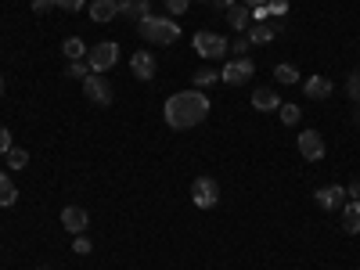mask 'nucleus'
<instances>
[{"label": "nucleus", "instance_id": "nucleus-17", "mask_svg": "<svg viewBox=\"0 0 360 270\" xmlns=\"http://www.w3.org/2000/svg\"><path fill=\"white\" fill-rule=\"evenodd\" d=\"M342 231L346 234H360V202H346L342 205Z\"/></svg>", "mask_w": 360, "mask_h": 270}, {"label": "nucleus", "instance_id": "nucleus-5", "mask_svg": "<svg viewBox=\"0 0 360 270\" xmlns=\"http://www.w3.org/2000/svg\"><path fill=\"white\" fill-rule=\"evenodd\" d=\"M191 202L198 209H213L220 202V184H217L213 176H198L195 184H191Z\"/></svg>", "mask_w": 360, "mask_h": 270}, {"label": "nucleus", "instance_id": "nucleus-35", "mask_svg": "<svg viewBox=\"0 0 360 270\" xmlns=\"http://www.w3.org/2000/svg\"><path fill=\"white\" fill-rule=\"evenodd\" d=\"M242 4H245V8H263L266 0H242Z\"/></svg>", "mask_w": 360, "mask_h": 270}, {"label": "nucleus", "instance_id": "nucleus-22", "mask_svg": "<svg viewBox=\"0 0 360 270\" xmlns=\"http://www.w3.org/2000/svg\"><path fill=\"white\" fill-rule=\"evenodd\" d=\"M4 159H8V169H25L29 166V152H25V148H11Z\"/></svg>", "mask_w": 360, "mask_h": 270}, {"label": "nucleus", "instance_id": "nucleus-11", "mask_svg": "<svg viewBox=\"0 0 360 270\" xmlns=\"http://www.w3.org/2000/svg\"><path fill=\"white\" fill-rule=\"evenodd\" d=\"M252 108H256V112H274V108H281L278 90H274V86H256V90H252Z\"/></svg>", "mask_w": 360, "mask_h": 270}, {"label": "nucleus", "instance_id": "nucleus-29", "mask_svg": "<svg viewBox=\"0 0 360 270\" xmlns=\"http://www.w3.org/2000/svg\"><path fill=\"white\" fill-rule=\"evenodd\" d=\"M11 148H15V144H11V130H8V127H0V155H8Z\"/></svg>", "mask_w": 360, "mask_h": 270}, {"label": "nucleus", "instance_id": "nucleus-1", "mask_svg": "<svg viewBox=\"0 0 360 270\" xmlns=\"http://www.w3.org/2000/svg\"><path fill=\"white\" fill-rule=\"evenodd\" d=\"M209 108L213 105H209V98L202 94V90H180V94L166 98L162 115H166V123L173 130H191V127H198V123L209 119Z\"/></svg>", "mask_w": 360, "mask_h": 270}, {"label": "nucleus", "instance_id": "nucleus-39", "mask_svg": "<svg viewBox=\"0 0 360 270\" xmlns=\"http://www.w3.org/2000/svg\"><path fill=\"white\" fill-rule=\"evenodd\" d=\"M202 4H209V0H202Z\"/></svg>", "mask_w": 360, "mask_h": 270}, {"label": "nucleus", "instance_id": "nucleus-9", "mask_svg": "<svg viewBox=\"0 0 360 270\" xmlns=\"http://www.w3.org/2000/svg\"><path fill=\"white\" fill-rule=\"evenodd\" d=\"M317 205L324 209V213H328V209H342V205H346V188H342V184L321 188V191H317Z\"/></svg>", "mask_w": 360, "mask_h": 270}, {"label": "nucleus", "instance_id": "nucleus-31", "mask_svg": "<svg viewBox=\"0 0 360 270\" xmlns=\"http://www.w3.org/2000/svg\"><path fill=\"white\" fill-rule=\"evenodd\" d=\"M86 4V0H54V8H62V11H79Z\"/></svg>", "mask_w": 360, "mask_h": 270}, {"label": "nucleus", "instance_id": "nucleus-28", "mask_svg": "<svg viewBox=\"0 0 360 270\" xmlns=\"http://www.w3.org/2000/svg\"><path fill=\"white\" fill-rule=\"evenodd\" d=\"M188 8H191V0H166V11L169 15H184Z\"/></svg>", "mask_w": 360, "mask_h": 270}, {"label": "nucleus", "instance_id": "nucleus-8", "mask_svg": "<svg viewBox=\"0 0 360 270\" xmlns=\"http://www.w3.org/2000/svg\"><path fill=\"white\" fill-rule=\"evenodd\" d=\"M295 144H299V155H303L307 162H321L324 152H328V144H324V137L317 130H303L295 137Z\"/></svg>", "mask_w": 360, "mask_h": 270}, {"label": "nucleus", "instance_id": "nucleus-6", "mask_svg": "<svg viewBox=\"0 0 360 270\" xmlns=\"http://www.w3.org/2000/svg\"><path fill=\"white\" fill-rule=\"evenodd\" d=\"M83 94H86V101H94L98 108H108V105H112V83L101 79L98 72H90V76L83 79Z\"/></svg>", "mask_w": 360, "mask_h": 270}, {"label": "nucleus", "instance_id": "nucleus-19", "mask_svg": "<svg viewBox=\"0 0 360 270\" xmlns=\"http://www.w3.org/2000/svg\"><path fill=\"white\" fill-rule=\"evenodd\" d=\"M18 202V188L11 184L8 173H0V209H11Z\"/></svg>", "mask_w": 360, "mask_h": 270}, {"label": "nucleus", "instance_id": "nucleus-24", "mask_svg": "<svg viewBox=\"0 0 360 270\" xmlns=\"http://www.w3.org/2000/svg\"><path fill=\"white\" fill-rule=\"evenodd\" d=\"M346 94H349L353 105H360V69L349 72V79H346Z\"/></svg>", "mask_w": 360, "mask_h": 270}, {"label": "nucleus", "instance_id": "nucleus-2", "mask_svg": "<svg viewBox=\"0 0 360 270\" xmlns=\"http://www.w3.org/2000/svg\"><path fill=\"white\" fill-rule=\"evenodd\" d=\"M137 33L148 40V44H159V47H169L180 40V22L173 18H162V15H148L137 22Z\"/></svg>", "mask_w": 360, "mask_h": 270}, {"label": "nucleus", "instance_id": "nucleus-3", "mask_svg": "<svg viewBox=\"0 0 360 270\" xmlns=\"http://www.w3.org/2000/svg\"><path fill=\"white\" fill-rule=\"evenodd\" d=\"M195 54H202L205 58V62H217V58H224L227 54V40L220 37V33H209V29H202V33H195Z\"/></svg>", "mask_w": 360, "mask_h": 270}, {"label": "nucleus", "instance_id": "nucleus-14", "mask_svg": "<svg viewBox=\"0 0 360 270\" xmlns=\"http://www.w3.org/2000/svg\"><path fill=\"white\" fill-rule=\"evenodd\" d=\"M115 15H119V0H94L90 4V22H98V25L112 22Z\"/></svg>", "mask_w": 360, "mask_h": 270}, {"label": "nucleus", "instance_id": "nucleus-26", "mask_svg": "<svg viewBox=\"0 0 360 270\" xmlns=\"http://www.w3.org/2000/svg\"><path fill=\"white\" fill-rule=\"evenodd\" d=\"M249 47H252V44H249V37H245V33H238V37H234V44H231L227 51H234V58H245V51H249Z\"/></svg>", "mask_w": 360, "mask_h": 270}, {"label": "nucleus", "instance_id": "nucleus-21", "mask_svg": "<svg viewBox=\"0 0 360 270\" xmlns=\"http://www.w3.org/2000/svg\"><path fill=\"white\" fill-rule=\"evenodd\" d=\"M191 83H195V90H205V86L220 83V72H217V69H198V72L191 76Z\"/></svg>", "mask_w": 360, "mask_h": 270}, {"label": "nucleus", "instance_id": "nucleus-37", "mask_svg": "<svg viewBox=\"0 0 360 270\" xmlns=\"http://www.w3.org/2000/svg\"><path fill=\"white\" fill-rule=\"evenodd\" d=\"M356 127H360V112H356Z\"/></svg>", "mask_w": 360, "mask_h": 270}, {"label": "nucleus", "instance_id": "nucleus-15", "mask_svg": "<svg viewBox=\"0 0 360 270\" xmlns=\"http://www.w3.org/2000/svg\"><path fill=\"white\" fill-rule=\"evenodd\" d=\"M119 15H123V18H134V22H141V18L152 15V4H148V0H119Z\"/></svg>", "mask_w": 360, "mask_h": 270}, {"label": "nucleus", "instance_id": "nucleus-34", "mask_svg": "<svg viewBox=\"0 0 360 270\" xmlns=\"http://www.w3.org/2000/svg\"><path fill=\"white\" fill-rule=\"evenodd\" d=\"M234 4V0H209V8H220V11H227Z\"/></svg>", "mask_w": 360, "mask_h": 270}, {"label": "nucleus", "instance_id": "nucleus-12", "mask_svg": "<svg viewBox=\"0 0 360 270\" xmlns=\"http://www.w3.org/2000/svg\"><path fill=\"white\" fill-rule=\"evenodd\" d=\"M130 72H134L137 79H152V76H155V58H152V51H137V54L130 58Z\"/></svg>", "mask_w": 360, "mask_h": 270}, {"label": "nucleus", "instance_id": "nucleus-20", "mask_svg": "<svg viewBox=\"0 0 360 270\" xmlns=\"http://www.w3.org/2000/svg\"><path fill=\"white\" fill-rule=\"evenodd\" d=\"M62 51H65L69 62H79V58H86V44H83L79 37H69V40L62 44Z\"/></svg>", "mask_w": 360, "mask_h": 270}, {"label": "nucleus", "instance_id": "nucleus-13", "mask_svg": "<svg viewBox=\"0 0 360 270\" xmlns=\"http://www.w3.org/2000/svg\"><path fill=\"white\" fill-rule=\"evenodd\" d=\"M303 90H307V98L310 101H324V98H332V79H324V76H310L307 83H303Z\"/></svg>", "mask_w": 360, "mask_h": 270}, {"label": "nucleus", "instance_id": "nucleus-32", "mask_svg": "<svg viewBox=\"0 0 360 270\" xmlns=\"http://www.w3.org/2000/svg\"><path fill=\"white\" fill-rule=\"evenodd\" d=\"M346 198H353V202H360V176L353 180V184L346 188Z\"/></svg>", "mask_w": 360, "mask_h": 270}, {"label": "nucleus", "instance_id": "nucleus-25", "mask_svg": "<svg viewBox=\"0 0 360 270\" xmlns=\"http://www.w3.org/2000/svg\"><path fill=\"white\" fill-rule=\"evenodd\" d=\"M278 112H281V123H285V127H295L299 115H303V108H295V105H281Z\"/></svg>", "mask_w": 360, "mask_h": 270}, {"label": "nucleus", "instance_id": "nucleus-4", "mask_svg": "<svg viewBox=\"0 0 360 270\" xmlns=\"http://www.w3.org/2000/svg\"><path fill=\"white\" fill-rule=\"evenodd\" d=\"M119 62V44H112V40H105V44H98L94 51H86V65H90V72H108L112 65Z\"/></svg>", "mask_w": 360, "mask_h": 270}, {"label": "nucleus", "instance_id": "nucleus-27", "mask_svg": "<svg viewBox=\"0 0 360 270\" xmlns=\"http://www.w3.org/2000/svg\"><path fill=\"white\" fill-rule=\"evenodd\" d=\"M69 76H72V79H86V76H90L86 58H79V62H69Z\"/></svg>", "mask_w": 360, "mask_h": 270}, {"label": "nucleus", "instance_id": "nucleus-38", "mask_svg": "<svg viewBox=\"0 0 360 270\" xmlns=\"http://www.w3.org/2000/svg\"><path fill=\"white\" fill-rule=\"evenodd\" d=\"M40 270H51V266H40Z\"/></svg>", "mask_w": 360, "mask_h": 270}, {"label": "nucleus", "instance_id": "nucleus-36", "mask_svg": "<svg viewBox=\"0 0 360 270\" xmlns=\"http://www.w3.org/2000/svg\"><path fill=\"white\" fill-rule=\"evenodd\" d=\"M0 94H4V76H0Z\"/></svg>", "mask_w": 360, "mask_h": 270}, {"label": "nucleus", "instance_id": "nucleus-30", "mask_svg": "<svg viewBox=\"0 0 360 270\" xmlns=\"http://www.w3.org/2000/svg\"><path fill=\"white\" fill-rule=\"evenodd\" d=\"M72 252H76V256H86V252H90V238L76 234V242H72Z\"/></svg>", "mask_w": 360, "mask_h": 270}, {"label": "nucleus", "instance_id": "nucleus-16", "mask_svg": "<svg viewBox=\"0 0 360 270\" xmlns=\"http://www.w3.org/2000/svg\"><path fill=\"white\" fill-rule=\"evenodd\" d=\"M249 18H252V8H245V4H238V0H234V4L227 8V22H231V25L238 29V33H245V29L252 25Z\"/></svg>", "mask_w": 360, "mask_h": 270}, {"label": "nucleus", "instance_id": "nucleus-10", "mask_svg": "<svg viewBox=\"0 0 360 270\" xmlns=\"http://www.w3.org/2000/svg\"><path fill=\"white\" fill-rule=\"evenodd\" d=\"M62 224H65L69 234H83L86 224H90V217H86V209H79V205H65L62 209Z\"/></svg>", "mask_w": 360, "mask_h": 270}, {"label": "nucleus", "instance_id": "nucleus-7", "mask_svg": "<svg viewBox=\"0 0 360 270\" xmlns=\"http://www.w3.org/2000/svg\"><path fill=\"white\" fill-rule=\"evenodd\" d=\"M252 72H256L252 58H231V62L224 65V72H220V79H224V83H231V86H242V83H249V79H252Z\"/></svg>", "mask_w": 360, "mask_h": 270}, {"label": "nucleus", "instance_id": "nucleus-18", "mask_svg": "<svg viewBox=\"0 0 360 270\" xmlns=\"http://www.w3.org/2000/svg\"><path fill=\"white\" fill-rule=\"evenodd\" d=\"M245 37H249V44H270L274 40V29H270V22H252L245 29Z\"/></svg>", "mask_w": 360, "mask_h": 270}, {"label": "nucleus", "instance_id": "nucleus-23", "mask_svg": "<svg viewBox=\"0 0 360 270\" xmlns=\"http://www.w3.org/2000/svg\"><path fill=\"white\" fill-rule=\"evenodd\" d=\"M274 79H278V83H295V79H299V69L288 65V62H281V65L274 69Z\"/></svg>", "mask_w": 360, "mask_h": 270}, {"label": "nucleus", "instance_id": "nucleus-33", "mask_svg": "<svg viewBox=\"0 0 360 270\" xmlns=\"http://www.w3.org/2000/svg\"><path fill=\"white\" fill-rule=\"evenodd\" d=\"M54 8V0H33V11L37 15H44V11H51Z\"/></svg>", "mask_w": 360, "mask_h": 270}]
</instances>
